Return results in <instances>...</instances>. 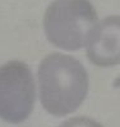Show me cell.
<instances>
[{
	"label": "cell",
	"instance_id": "cell-3",
	"mask_svg": "<svg viewBox=\"0 0 120 127\" xmlns=\"http://www.w3.org/2000/svg\"><path fill=\"white\" fill-rule=\"evenodd\" d=\"M36 89L29 67L20 61L0 65V118L20 123L29 117L35 105Z\"/></svg>",
	"mask_w": 120,
	"mask_h": 127
},
{
	"label": "cell",
	"instance_id": "cell-6",
	"mask_svg": "<svg viewBox=\"0 0 120 127\" xmlns=\"http://www.w3.org/2000/svg\"><path fill=\"white\" fill-rule=\"evenodd\" d=\"M114 86H120V77H119V78L114 82Z\"/></svg>",
	"mask_w": 120,
	"mask_h": 127
},
{
	"label": "cell",
	"instance_id": "cell-1",
	"mask_svg": "<svg viewBox=\"0 0 120 127\" xmlns=\"http://www.w3.org/2000/svg\"><path fill=\"white\" fill-rule=\"evenodd\" d=\"M39 91L42 107L55 117L77 110L88 93V74L74 57L52 53L42 59L39 72Z\"/></svg>",
	"mask_w": 120,
	"mask_h": 127
},
{
	"label": "cell",
	"instance_id": "cell-2",
	"mask_svg": "<svg viewBox=\"0 0 120 127\" xmlns=\"http://www.w3.org/2000/svg\"><path fill=\"white\" fill-rule=\"evenodd\" d=\"M96 23L97 13L88 0H55L43 17L47 40L64 50L84 46Z\"/></svg>",
	"mask_w": 120,
	"mask_h": 127
},
{
	"label": "cell",
	"instance_id": "cell-4",
	"mask_svg": "<svg viewBox=\"0 0 120 127\" xmlns=\"http://www.w3.org/2000/svg\"><path fill=\"white\" fill-rule=\"evenodd\" d=\"M86 45L87 57L95 65L120 64V16H110L96 23Z\"/></svg>",
	"mask_w": 120,
	"mask_h": 127
},
{
	"label": "cell",
	"instance_id": "cell-5",
	"mask_svg": "<svg viewBox=\"0 0 120 127\" xmlns=\"http://www.w3.org/2000/svg\"><path fill=\"white\" fill-rule=\"evenodd\" d=\"M59 127H102V125L88 117H74L63 122Z\"/></svg>",
	"mask_w": 120,
	"mask_h": 127
}]
</instances>
